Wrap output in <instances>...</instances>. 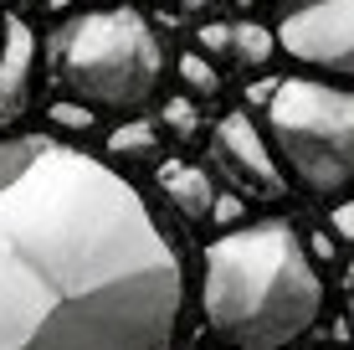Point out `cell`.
<instances>
[{"label": "cell", "mask_w": 354, "mask_h": 350, "mask_svg": "<svg viewBox=\"0 0 354 350\" xmlns=\"http://www.w3.org/2000/svg\"><path fill=\"white\" fill-rule=\"evenodd\" d=\"M169 124H180V129H190V108H185V103H169Z\"/></svg>", "instance_id": "cell-13"}, {"label": "cell", "mask_w": 354, "mask_h": 350, "mask_svg": "<svg viewBox=\"0 0 354 350\" xmlns=\"http://www.w3.org/2000/svg\"><path fill=\"white\" fill-rule=\"evenodd\" d=\"M277 46L313 72L354 78V0H319L308 10L283 16Z\"/></svg>", "instance_id": "cell-5"}, {"label": "cell", "mask_w": 354, "mask_h": 350, "mask_svg": "<svg viewBox=\"0 0 354 350\" xmlns=\"http://www.w3.org/2000/svg\"><path fill=\"white\" fill-rule=\"evenodd\" d=\"M36 88V31L21 16L0 26V124H16Z\"/></svg>", "instance_id": "cell-7"}, {"label": "cell", "mask_w": 354, "mask_h": 350, "mask_svg": "<svg viewBox=\"0 0 354 350\" xmlns=\"http://www.w3.org/2000/svg\"><path fill=\"white\" fill-rule=\"evenodd\" d=\"M52 124H57V129H88V124H93V108L72 98V103H62V108H52Z\"/></svg>", "instance_id": "cell-12"}, {"label": "cell", "mask_w": 354, "mask_h": 350, "mask_svg": "<svg viewBox=\"0 0 354 350\" xmlns=\"http://www.w3.org/2000/svg\"><path fill=\"white\" fill-rule=\"evenodd\" d=\"M180 72H185V82H190L195 93H201V98H211V93L221 88V78H216V72L205 67V62H201V57H195V52L185 57V62H180Z\"/></svg>", "instance_id": "cell-11"}, {"label": "cell", "mask_w": 354, "mask_h": 350, "mask_svg": "<svg viewBox=\"0 0 354 350\" xmlns=\"http://www.w3.org/2000/svg\"><path fill=\"white\" fill-rule=\"evenodd\" d=\"M272 46H277V36L262 31V26H236L231 31V52H236L247 67H262L267 57H272Z\"/></svg>", "instance_id": "cell-9"}, {"label": "cell", "mask_w": 354, "mask_h": 350, "mask_svg": "<svg viewBox=\"0 0 354 350\" xmlns=\"http://www.w3.org/2000/svg\"><path fill=\"white\" fill-rule=\"evenodd\" d=\"M267 139L313 201L354 196V93L313 78L272 82Z\"/></svg>", "instance_id": "cell-4"}, {"label": "cell", "mask_w": 354, "mask_h": 350, "mask_svg": "<svg viewBox=\"0 0 354 350\" xmlns=\"http://www.w3.org/2000/svg\"><path fill=\"white\" fill-rule=\"evenodd\" d=\"M185 6H190V10H195V6H211V0H185Z\"/></svg>", "instance_id": "cell-15"}, {"label": "cell", "mask_w": 354, "mask_h": 350, "mask_svg": "<svg viewBox=\"0 0 354 350\" xmlns=\"http://www.w3.org/2000/svg\"><path fill=\"white\" fill-rule=\"evenodd\" d=\"M160 191L165 201L175 207L185 222H205L216 211V191H211V175L201 165H185V160H165L160 165Z\"/></svg>", "instance_id": "cell-8"}, {"label": "cell", "mask_w": 354, "mask_h": 350, "mask_svg": "<svg viewBox=\"0 0 354 350\" xmlns=\"http://www.w3.org/2000/svg\"><path fill=\"white\" fill-rule=\"evenodd\" d=\"M21 6H36V0H21Z\"/></svg>", "instance_id": "cell-16"}, {"label": "cell", "mask_w": 354, "mask_h": 350, "mask_svg": "<svg viewBox=\"0 0 354 350\" xmlns=\"http://www.w3.org/2000/svg\"><path fill=\"white\" fill-rule=\"evenodd\" d=\"M52 78L93 114H139L165 78V46L129 6L82 10L52 36Z\"/></svg>", "instance_id": "cell-3"}, {"label": "cell", "mask_w": 354, "mask_h": 350, "mask_svg": "<svg viewBox=\"0 0 354 350\" xmlns=\"http://www.w3.org/2000/svg\"><path fill=\"white\" fill-rule=\"evenodd\" d=\"M201 309L231 350H288L319 324L324 279L288 222H252L205 247Z\"/></svg>", "instance_id": "cell-2"}, {"label": "cell", "mask_w": 354, "mask_h": 350, "mask_svg": "<svg viewBox=\"0 0 354 350\" xmlns=\"http://www.w3.org/2000/svg\"><path fill=\"white\" fill-rule=\"evenodd\" d=\"M108 144H113V155H129V160H133V155H149V150H154V129L129 124V129H118Z\"/></svg>", "instance_id": "cell-10"}, {"label": "cell", "mask_w": 354, "mask_h": 350, "mask_svg": "<svg viewBox=\"0 0 354 350\" xmlns=\"http://www.w3.org/2000/svg\"><path fill=\"white\" fill-rule=\"evenodd\" d=\"M211 160H216V170H226L241 191H252V196H262V201L283 196V165H277V150H272V139H262L257 129H252L247 114H226L221 124H216Z\"/></svg>", "instance_id": "cell-6"}, {"label": "cell", "mask_w": 354, "mask_h": 350, "mask_svg": "<svg viewBox=\"0 0 354 350\" xmlns=\"http://www.w3.org/2000/svg\"><path fill=\"white\" fill-rule=\"evenodd\" d=\"M308 6H319V0H277V10H283V16H292V10H308Z\"/></svg>", "instance_id": "cell-14"}, {"label": "cell", "mask_w": 354, "mask_h": 350, "mask_svg": "<svg viewBox=\"0 0 354 350\" xmlns=\"http://www.w3.org/2000/svg\"><path fill=\"white\" fill-rule=\"evenodd\" d=\"M180 309L185 263L113 165L0 139V350H169Z\"/></svg>", "instance_id": "cell-1"}]
</instances>
